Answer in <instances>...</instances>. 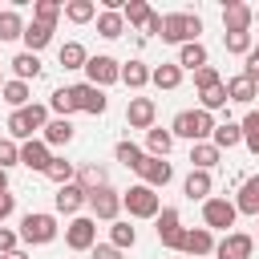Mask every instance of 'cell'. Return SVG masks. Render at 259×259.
Returning <instances> with one entry per match:
<instances>
[{
    "label": "cell",
    "mask_w": 259,
    "mask_h": 259,
    "mask_svg": "<svg viewBox=\"0 0 259 259\" xmlns=\"http://www.w3.org/2000/svg\"><path fill=\"white\" fill-rule=\"evenodd\" d=\"M8 65H12L16 81H28V77L36 81V77H40V57H36V53H16V57H12Z\"/></svg>",
    "instance_id": "cell-21"
},
{
    "label": "cell",
    "mask_w": 259,
    "mask_h": 259,
    "mask_svg": "<svg viewBox=\"0 0 259 259\" xmlns=\"http://www.w3.org/2000/svg\"><path fill=\"white\" fill-rule=\"evenodd\" d=\"M223 45H227V53L247 57L251 53V32H223Z\"/></svg>",
    "instance_id": "cell-43"
},
{
    "label": "cell",
    "mask_w": 259,
    "mask_h": 259,
    "mask_svg": "<svg viewBox=\"0 0 259 259\" xmlns=\"http://www.w3.org/2000/svg\"><path fill=\"white\" fill-rule=\"evenodd\" d=\"M154 113H158V105H154L150 97H134V101L125 105V121H130L134 130H150V125H154Z\"/></svg>",
    "instance_id": "cell-14"
},
{
    "label": "cell",
    "mask_w": 259,
    "mask_h": 259,
    "mask_svg": "<svg viewBox=\"0 0 259 259\" xmlns=\"http://www.w3.org/2000/svg\"><path fill=\"white\" fill-rule=\"evenodd\" d=\"M182 223H178V210L174 206H166L162 214H158V239H162V247H170V251H182Z\"/></svg>",
    "instance_id": "cell-11"
},
{
    "label": "cell",
    "mask_w": 259,
    "mask_h": 259,
    "mask_svg": "<svg viewBox=\"0 0 259 259\" xmlns=\"http://www.w3.org/2000/svg\"><path fill=\"white\" fill-rule=\"evenodd\" d=\"M255 89H259V85H255L251 77H243V73H239V77H231V81H227V101H239V105H247V101L255 97Z\"/></svg>",
    "instance_id": "cell-22"
},
{
    "label": "cell",
    "mask_w": 259,
    "mask_h": 259,
    "mask_svg": "<svg viewBox=\"0 0 259 259\" xmlns=\"http://www.w3.org/2000/svg\"><path fill=\"white\" fill-rule=\"evenodd\" d=\"M121 206L134 214V219H154L158 214V194H154V186H130L125 194H121Z\"/></svg>",
    "instance_id": "cell-5"
},
{
    "label": "cell",
    "mask_w": 259,
    "mask_h": 259,
    "mask_svg": "<svg viewBox=\"0 0 259 259\" xmlns=\"http://www.w3.org/2000/svg\"><path fill=\"white\" fill-rule=\"evenodd\" d=\"M146 146H150V158H166L174 150V134L170 130H146Z\"/></svg>",
    "instance_id": "cell-26"
},
{
    "label": "cell",
    "mask_w": 259,
    "mask_h": 259,
    "mask_svg": "<svg viewBox=\"0 0 259 259\" xmlns=\"http://www.w3.org/2000/svg\"><path fill=\"white\" fill-rule=\"evenodd\" d=\"M146 32H158V36H162V16H158V12L150 16V24H146Z\"/></svg>",
    "instance_id": "cell-52"
},
{
    "label": "cell",
    "mask_w": 259,
    "mask_h": 259,
    "mask_svg": "<svg viewBox=\"0 0 259 259\" xmlns=\"http://www.w3.org/2000/svg\"><path fill=\"white\" fill-rule=\"evenodd\" d=\"M121 16H125V24H142V28H146L154 12H150V4H146V0H130V4L121 8Z\"/></svg>",
    "instance_id": "cell-39"
},
{
    "label": "cell",
    "mask_w": 259,
    "mask_h": 259,
    "mask_svg": "<svg viewBox=\"0 0 259 259\" xmlns=\"http://www.w3.org/2000/svg\"><path fill=\"white\" fill-rule=\"evenodd\" d=\"M45 125H49V109H45V105H24V109H12V113H8V138H12V142H16V138L32 142V134L45 130Z\"/></svg>",
    "instance_id": "cell-2"
},
{
    "label": "cell",
    "mask_w": 259,
    "mask_h": 259,
    "mask_svg": "<svg viewBox=\"0 0 259 259\" xmlns=\"http://www.w3.org/2000/svg\"><path fill=\"white\" fill-rule=\"evenodd\" d=\"M73 101H77V109L81 113H105V105H109V97H105V89H97V85H73Z\"/></svg>",
    "instance_id": "cell-9"
},
{
    "label": "cell",
    "mask_w": 259,
    "mask_h": 259,
    "mask_svg": "<svg viewBox=\"0 0 259 259\" xmlns=\"http://www.w3.org/2000/svg\"><path fill=\"white\" fill-rule=\"evenodd\" d=\"M12 210H16V198H12V194H0V227H4V219H8Z\"/></svg>",
    "instance_id": "cell-51"
},
{
    "label": "cell",
    "mask_w": 259,
    "mask_h": 259,
    "mask_svg": "<svg viewBox=\"0 0 259 259\" xmlns=\"http://www.w3.org/2000/svg\"><path fill=\"white\" fill-rule=\"evenodd\" d=\"M235 202H227V198H206L202 202V223H206V231H227V227H235Z\"/></svg>",
    "instance_id": "cell-7"
},
{
    "label": "cell",
    "mask_w": 259,
    "mask_h": 259,
    "mask_svg": "<svg viewBox=\"0 0 259 259\" xmlns=\"http://www.w3.org/2000/svg\"><path fill=\"white\" fill-rule=\"evenodd\" d=\"M243 142H247L251 154H259V109H251V113L243 117Z\"/></svg>",
    "instance_id": "cell-42"
},
{
    "label": "cell",
    "mask_w": 259,
    "mask_h": 259,
    "mask_svg": "<svg viewBox=\"0 0 259 259\" xmlns=\"http://www.w3.org/2000/svg\"><path fill=\"white\" fill-rule=\"evenodd\" d=\"M219 154H223V150H219L214 142H194V146H190V170H210V166L219 162Z\"/></svg>",
    "instance_id": "cell-20"
},
{
    "label": "cell",
    "mask_w": 259,
    "mask_h": 259,
    "mask_svg": "<svg viewBox=\"0 0 259 259\" xmlns=\"http://www.w3.org/2000/svg\"><path fill=\"white\" fill-rule=\"evenodd\" d=\"M0 194H8V170H0Z\"/></svg>",
    "instance_id": "cell-53"
},
{
    "label": "cell",
    "mask_w": 259,
    "mask_h": 259,
    "mask_svg": "<svg viewBox=\"0 0 259 259\" xmlns=\"http://www.w3.org/2000/svg\"><path fill=\"white\" fill-rule=\"evenodd\" d=\"M198 32H202V20L194 12H170V16H162V40H170V45H194Z\"/></svg>",
    "instance_id": "cell-1"
},
{
    "label": "cell",
    "mask_w": 259,
    "mask_h": 259,
    "mask_svg": "<svg viewBox=\"0 0 259 259\" xmlns=\"http://www.w3.org/2000/svg\"><path fill=\"white\" fill-rule=\"evenodd\" d=\"M77 186H81L85 194L101 190V186H105V170H101V166H81V170H77Z\"/></svg>",
    "instance_id": "cell-33"
},
{
    "label": "cell",
    "mask_w": 259,
    "mask_h": 259,
    "mask_svg": "<svg viewBox=\"0 0 259 259\" xmlns=\"http://www.w3.org/2000/svg\"><path fill=\"white\" fill-rule=\"evenodd\" d=\"M65 16H69L73 24H85V20L97 16V4H93V0H69V4H65Z\"/></svg>",
    "instance_id": "cell-34"
},
{
    "label": "cell",
    "mask_w": 259,
    "mask_h": 259,
    "mask_svg": "<svg viewBox=\"0 0 259 259\" xmlns=\"http://www.w3.org/2000/svg\"><path fill=\"white\" fill-rule=\"evenodd\" d=\"M109 243H113L117 251H125V247L138 243V231H134L130 223H113V227H109Z\"/></svg>",
    "instance_id": "cell-40"
},
{
    "label": "cell",
    "mask_w": 259,
    "mask_h": 259,
    "mask_svg": "<svg viewBox=\"0 0 259 259\" xmlns=\"http://www.w3.org/2000/svg\"><path fill=\"white\" fill-rule=\"evenodd\" d=\"M20 239L24 243H53L57 239V219L53 214H40V210H28L24 219H20Z\"/></svg>",
    "instance_id": "cell-4"
},
{
    "label": "cell",
    "mask_w": 259,
    "mask_h": 259,
    "mask_svg": "<svg viewBox=\"0 0 259 259\" xmlns=\"http://www.w3.org/2000/svg\"><path fill=\"white\" fill-rule=\"evenodd\" d=\"M251 20H255V12H251L247 4H239V0H231V4L223 8V28H227V32H247Z\"/></svg>",
    "instance_id": "cell-16"
},
{
    "label": "cell",
    "mask_w": 259,
    "mask_h": 259,
    "mask_svg": "<svg viewBox=\"0 0 259 259\" xmlns=\"http://www.w3.org/2000/svg\"><path fill=\"white\" fill-rule=\"evenodd\" d=\"M0 259H28L24 251H12V255H0Z\"/></svg>",
    "instance_id": "cell-54"
},
{
    "label": "cell",
    "mask_w": 259,
    "mask_h": 259,
    "mask_svg": "<svg viewBox=\"0 0 259 259\" xmlns=\"http://www.w3.org/2000/svg\"><path fill=\"white\" fill-rule=\"evenodd\" d=\"M0 93H4V101H8L12 109L32 105V101H28V81H4V89H0Z\"/></svg>",
    "instance_id": "cell-32"
},
{
    "label": "cell",
    "mask_w": 259,
    "mask_h": 259,
    "mask_svg": "<svg viewBox=\"0 0 259 259\" xmlns=\"http://www.w3.org/2000/svg\"><path fill=\"white\" fill-rule=\"evenodd\" d=\"M227 105V85L219 81V85H210V89H202V109L206 113H214V109H223Z\"/></svg>",
    "instance_id": "cell-44"
},
{
    "label": "cell",
    "mask_w": 259,
    "mask_h": 259,
    "mask_svg": "<svg viewBox=\"0 0 259 259\" xmlns=\"http://www.w3.org/2000/svg\"><path fill=\"white\" fill-rule=\"evenodd\" d=\"M255 20H259V12H255Z\"/></svg>",
    "instance_id": "cell-56"
},
{
    "label": "cell",
    "mask_w": 259,
    "mask_h": 259,
    "mask_svg": "<svg viewBox=\"0 0 259 259\" xmlns=\"http://www.w3.org/2000/svg\"><path fill=\"white\" fill-rule=\"evenodd\" d=\"M210 194V170H190L186 174V198H202Z\"/></svg>",
    "instance_id": "cell-31"
},
{
    "label": "cell",
    "mask_w": 259,
    "mask_h": 259,
    "mask_svg": "<svg viewBox=\"0 0 259 259\" xmlns=\"http://www.w3.org/2000/svg\"><path fill=\"white\" fill-rule=\"evenodd\" d=\"M16 239H20L16 231H8V227H0V255H12V251H16Z\"/></svg>",
    "instance_id": "cell-48"
},
{
    "label": "cell",
    "mask_w": 259,
    "mask_h": 259,
    "mask_svg": "<svg viewBox=\"0 0 259 259\" xmlns=\"http://www.w3.org/2000/svg\"><path fill=\"white\" fill-rule=\"evenodd\" d=\"M20 162L28 166V170H49L53 166V154H49V146H45V138H32V142H24L20 146Z\"/></svg>",
    "instance_id": "cell-13"
},
{
    "label": "cell",
    "mask_w": 259,
    "mask_h": 259,
    "mask_svg": "<svg viewBox=\"0 0 259 259\" xmlns=\"http://www.w3.org/2000/svg\"><path fill=\"white\" fill-rule=\"evenodd\" d=\"M93 259H121V251H117L113 243H97V247H93Z\"/></svg>",
    "instance_id": "cell-50"
},
{
    "label": "cell",
    "mask_w": 259,
    "mask_h": 259,
    "mask_svg": "<svg viewBox=\"0 0 259 259\" xmlns=\"http://www.w3.org/2000/svg\"><path fill=\"white\" fill-rule=\"evenodd\" d=\"M235 210H239V214H255V219H259V174H255V178H247V182L239 186Z\"/></svg>",
    "instance_id": "cell-18"
},
{
    "label": "cell",
    "mask_w": 259,
    "mask_h": 259,
    "mask_svg": "<svg viewBox=\"0 0 259 259\" xmlns=\"http://www.w3.org/2000/svg\"><path fill=\"white\" fill-rule=\"evenodd\" d=\"M73 142V121L69 117H57L45 125V146H69Z\"/></svg>",
    "instance_id": "cell-23"
},
{
    "label": "cell",
    "mask_w": 259,
    "mask_h": 259,
    "mask_svg": "<svg viewBox=\"0 0 259 259\" xmlns=\"http://www.w3.org/2000/svg\"><path fill=\"white\" fill-rule=\"evenodd\" d=\"M57 57H61V65H65V69H85V65H89V53H85V45H77V40H65Z\"/></svg>",
    "instance_id": "cell-25"
},
{
    "label": "cell",
    "mask_w": 259,
    "mask_h": 259,
    "mask_svg": "<svg viewBox=\"0 0 259 259\" xmlns=\"http://www.w3.org/2000/svg\"><path fill=\"white\" fill-rule=\"evenodd\" d=\"M65 243H69V251H93L97 247V219H73L69 227H65Z\"/></svg>",
    "instance_id": "cell-6"
},
{
    "label": "cell",
    "mask_w": 259,
    "mask_h": 259,
    "mask_svg": "<svg viewBox=\"0 0 259 259\" xmlns=\"http://www.w3.org/2000/svg\"><path fill=\"white\" fill-rule=\"evenodd\" d=\"M243 77H251V81L259 85V49H251V53H247V65H243Z\"/></svg>",
    "instance_id": "cell-49"
},
{
    "label": "cell",
    "mask_w": 259,
    "mask_h": 259,
    "mask_svg": "<svg viewBox=\"0 0 259 259\" xmlns=\"http://www.w3.org/2000/svg\"><path fill=\"white\" fill-rule=\"evenodd\" d=\"M150 73H154V69H146L142 61H130V65H121V81H125L130 89H142V85L150 81Z\"/></svg>",
    "instance_id": "cell-35"
},
{
    "label": "cell",
    "mask_w": 259,
    "mask_h": 259,
    "mask_svg": "<svg viewBox=\"0 0 259 259\" xmlns=\"http://www.w3.org/2000/svg\"><path fill=\"white\" fill-rule=\"evenodd\" d=\"M20 162V146L12 142V138H0V170H8V166H16Z\"/></svg>",
    "instance_id": "cell-46"
},
{
    "label": "cell",
    "mask_w": 259,
    "mask_h": 259,
    "mask_svg": "<svg viewBox=\"0 0 259 259\" xmlns=\"http://www.w3.org/2000/svg\"><path fill=\"white\" fill-rule=\"evenodd\" d=\"M49 40H53V28H49V24H36V20L24 24V45H28V53H40Z\"/></svg>",
    "instance_id": "cell-27"
},
{
    "label": "cell",
    "mask_w": 259,
    "mask_h": 259,
    "mask_svg": "<svg viewBox=\"0 0 259 259\" xmlns=\"http://www.w3.org/2000/svg\"><path fill=\"white\" fill-rule=\"evenodd\" d=\"M251 251H255V239H251L247 231H231V235L214 247L219 259H251Z\"/></svg>",
    "instance_id": "cell-12"
},
{
    "label": "cell",
    "mask_w": 259,
    "mask_h": 259,
    "mask_svg": "<svg viewBox=\"0 0 259 259\" xmlns=\"http://www.w3.org/2000/svg\"><path fill=\"white\" fill-rule=\"evenodd\" d=\"M121 32H125V16H121V12H109V8H105V12L97 16V36L113 40V36H121Z\"/></svg>",
    "instance_id": "cell-24"
},
{
    "label": "cell",
    "mask_w": 259,
    "mask_h": 259,
    "mask_svg": "<svg viewBox=\"0 0 259 259\" xmlns=\"http://www.w3.org/2000/svg\"><path fill=\"white\" fill-rule=\"evenodd\" d=\"M53 202H57L61 214H77V210L89 202V194H85L77 182H69V186H57V198H53Z\"/></svg>",
    "instance_id": "cell-17"
},
{
    "label": "cell",
    "mask_w": 259,
    "mask_h": 259,
    "mask_svg": "<svg viewBox=\"0 0 259 259\" xmlns=\"http://www.w3.org/2000/svg\"><path fill=\"white\" fill-rule=\"evenodd\" d=\"M150 81H154L158 89H178V85H182V69H178V61H174V65H158V69L150 73Z\"/></svg>",
    "instance_id": "cell-29"
},
{
    "label": "cell",
    "mask_w": 259,
    "mask_h": 259,
    "mask_svg": "<svg viewBox=\"0 0 259 259\" xmlns=\"http://www.w3.org/2000/svg\"><path fill=\"white\" fill-rule=\"evenodd\" d=\"M182 251H186V255H210V251H214V239H210V231H206V227H194V231H186V235H182Z\"/></svg>",
    "instance_id": "cell-19"
},
{
    "label": "cell",
    "mask_w": 259,
    "mask_h": 259,
    "mask_svg": "<svg viewBox=\"0 0 259 259\" xmlns=\"http://www.w3.org/2000/svg\"><path fill=\"white\" fill-rule=\"evenodd\" d=\"M45 174H49V178H53V182H57V186H69V182H73V174H77V170H73V162H65V158H53V166H49V170H45Z\"/></svg>",
    "instance_id": "cell-45"
},
{
    "label": "cell",
    "mask_w": 259,
    "mask_h": 259,
    "mask_svg": "<svg viewBox=\"0 0 259 259\" xmlns=\"http://www.w3.org/2000/svg\"><path fill=\"white\" fill-rule=\"evenodd\" d=\"M16 36H24V20H20V12H0V40H16Z\"/></svg>",
    "instance_id": "cell-37"
},
{
    "label": "cell",
    "mask_w": 259,
    "mask_h": 259,
    "mask_svg": "<svg viewBox=\"0 0 259 259\" xmlns=\"http://www.w3.org/2000/svg\"><path fill=\"white\" fill-rule=\"evenodd\" d=\"M170 134H178V138H190V142H206V138L214 134V117H210L206 109H182V113L174 117Z\"/></svg>",
    "instance_id": "cell-3"
},
{
    "label": "cell",
    "mask_w": 259,
    "mask_h": 259,
    "mask_svg": "<svg viewBox=\"0 0 259 259\" xmlns=\"http://www.w3.org/2000/svg\"><path fill=\"white\" fill-rule=\"evenodd\" d=\"M85 73H89V85H97V89H105V85L121 81V65H117L113 57H89Z\"/></svg>",
    "instance_id": "cell-8"
},
{
    "label": "cell",
    "mask_w": 259,
    "mask_h": 259,
    "mask_svg": "<svg viewBox=\"0 0 259 259\" xmlns=\"http://www.w3.org/2000/svg\"><path fill=\"white\" fill-rule=\"evenodd\" d=\"M89 210H93V219H117V210H121V194L113 190V186H101V190H93L89 194Z\"/></svg>",
    "instance_id": "cell-10"
},
{
    "label": "cell",
    "mask_w": 259,
    "mask_h": 259,
    "mask_svg": "<svg viewBox=\"0 0 259 259\" xmlns=\"http://www.w3.org/2000/svg\"><path fill=\"white\" fill-rule=\"evenodd\" d=\"M206 65V49L194 40V45H182V53H178V69H190V73H198Z\"/></svg>",
    "instance_id": "cell-28"
},
{
    "label": "cell",
    "mask_w": 259,
    "mask_h": 259,
    "mask_svg": "<svg viewBox=\"0 0 259 259\" xmlns=\"http://www.w3.org/2000/svg\"><path fill=\"white\" fill-rule=\"evenodd\" d=\"M138 174H142V182H146V186H154V190H158V186H166V182L174 178L170 162H166V158H150V154H146V162H142V170H138Z\"/></svg>",
    "instance_id": "cell-15"
},
{
    "label": "cell",
    "mask_w": 259,
    "mask_h": 259,
    "mask_svg": "<svg viewBox=\"0 0 259 259\" xmlns=\"http://www.w3.org/2000/svg\"><path fill=\"white\" fill-rule=\"evenodd\" d=\"M194 85H198V89H210V85H219V69H214V65H202V69L194 73Z\"/></svg>",
    "instance_id": "cell-47"
},
{
    "label": "cell",
    "mask_w": 259,
    "mask_h": 259,
    "mask_svg": "<svg viewBox=\"0 0 259 259\" xmlns=\"http://www.w3.org/2000/svg\"><path fill=\"white\" fill-rule=\"evenodd\" d=\"M61 12H65V8H61L57 0H36V8H32V20H36V24H49V28H53Z\"/></svg>",
    "instance_id": "cell-38"
},
{
    "label": "cell",
    "mask_w": 259,
    "mask_h": 259,
    "mask_svg": "<svg viewBox=\"0 0 259 259\" xmlns=\"http://www.w3.org/2000/svg\"><path fill=\"white\" fill-rule=\"evenodd\" d=\"M0 89H4V69H0Z\"/></svg>",
    "instance_id": "cell-55"
},
{
    "label": "cell",
    "mask_w": 259,
    "mask_h": 259,
    "mask_svg": "<svg viewBox=\"0 0 259 259\" xmlns=\"http://www.w3.org/2000/svg\"><path fill=\"white\" fill-rule=\"evenodd\" d=\"M214 146L219 150H231V146H239L243 142V125H235V121H223V125H214Z\"/></svg>",
    "instance_id": "cell-30"
},
{
    "label": "cell",
    "mask_w": 259,
    "mask_h": 259,
    "mask_svg": "<svg viewBox=\"0 0 259 259\" xmlns=\"http://www.w3.org/2000/svg\"><path fill=\"white\" fill-rule=\"evenodd\" d=\"M49 109H53V113H61V117H69V113H77V101H73V89H57V93L49 97Z\"/></svg>",
    "instance_id": "cell-41"
},
{
    "label": "cell",
    "mask_w": 259,
    "mask_h": 259,
    "mask_svg": "<svg viewBox=\"0 0 259 259\" xmlns=\"http://www.w3.org/2000/svg\"><path fill=\"white\" fill-rule=\"evenodd\" d=\"M113 154H117V162H121L125 170H142V162H146V154H142L134 142H117V150H113Z\"/></svg>",
    "instance_id": "cell-36"
}]
</instances>
